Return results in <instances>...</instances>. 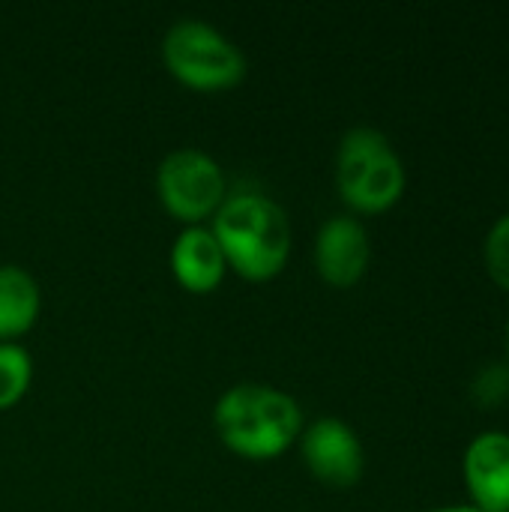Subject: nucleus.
<instances>
[{
	"label": "nucleus",
	"mask_w": 509,
	"mask_h": 512,
	"mask_svg": "<svg viewBox=\"0 0 509 512\" xmlns=\"http://www.w3.org/2000/svg\"><path fill=\"white\" fill-rule=\"evenodd\" d=\"M171 270L186 291L207 294L225 279L228 261L210 228L189 225L171 246Z\"/></svg>",
	"instance_id": "1a4fd4ad"
},
{
	"label": "nucleus",
	"mask_w": 509,
	"mask_h": 512,
	"mask_svg": "<svg viewBox=\"0 0 509 512\" xmlns=\"http://www.w3.org/2000/svg\"><path fill=\"white\" fill-rule=\"evenodd\" d=\"M33 363L30 354L15 342H0V411L12 408L30 387Z\"/></svg>",
	"instance_id": "9b49d317"
},
{
	"label": "nucleus",
	"mask_w": 509,
	"mask_h": 512,
	"mask_svg": "<svg viewBox=\"0 0 509 512\" xmlns=\"http://www.w3.org/2000/svg\"><path fill=\"white\" fill-rule=\"evenodd\" d=\"M462 483L471 507L509 512V432L489 429L471 438L462 453Z\"/></svg>",
	"instance_id": "6e6552de"
},
{
	"label": "nucleus",
	"mask_w": 509,
	"mask_h": 512,
	"mask_svg": "<svg viewBox=\"0 0 509 512\" xmlns=\"http://www.w3.org/2000/svg\"><path fill=\"white\" fill-rule=\"evenodd\" d=\"M168 72L195 90H225L246 78L243 51L201 18H183L162 39Z\"/></svg>",
	"instance_id": "20e7f679"
},
{
	"label": "nucleus",
	"mask_w": 509,
	"mask_h": 512,
	"mask_svg": "<svg viewBox=\"0 0 509 512\" xmlns=\"http://www.w3.org/2000/svg\"><path fill=\"white\" fill-rule=\"evenodd\" d=\"M408 171L393 141L372 126H354L336 150V189L354 213H387L405 195Z\"/></svg>",
	"instance_id": "7ed1b4c3"
},
{
	"label": "nucleus",
	"mask_w": 509,
	"mask_h": 512,
	"mask_svg": "<svg viewBox=\"0 0 509 512\" xmlns=\"http://www.w3.org/2000/svg\"><path fill=\"white\" fill-rule=\"evenodd\" d=\"M39 285L18 264H0V342L27 333L39 318Z\"/></svg>",
	"instance_id": "9d476101"
},
{
	"label": "nucleus",
	"mask_w": 509,
	"mask_h": 512,
	"mask_svg": "<svg viewBox=\"0 0 509 512\" xmlns=\"http://www.w3.org/2000/svg\"><path fill=\"white\" fill-rule=\"evenodd\" d=\"M231 270L243 279H273L291 255V222L285 210L258 192H237L213 213L210 228Z\"/></svg>",
	"instance_id": "f257e3e1"
},
{
	"label": "nucleus",
	"mask_w": 509,
	"mask_h": 512,
	"mask_svg": "<svg viewBox=\"0 0 509 512\" xmlns=\"http://www.w3.org/2000/svg\"><path fill=\"white\" fill-rule=\"evenodd\" d=\"M372 261V243L366 225L351 213L330 216L315 237V267L333 288L357 285Z\"/></svg>",
	"instance_id": "0eeeda50"
},
{
	"label": "nucleus",
	"mask_w": 509,
	"mask_h": 512,
	"mask_svg": "<svg viewBox=\"0 0 509 512\" xmlns=\"http://www.w3.org/2000/svg\"><path fill=\"white\" fill-rule=\"evenodd\" d=\"M483 267L489 279L509 294V210H504L483 240Z\"/></svg>",
	"instance_id": "f8f14e48"
},
{
	"label": "nucleus",
	"mask_w": 509,
	"mask_h": 512,
	"mask_svg": "<svg viewBox=\"0 0 509 512\" xmlns=\"http://www.w3.org/2000/svg\"><path fill=\"white\" fill-rule=\"evenodd\" d=\"M504 348H507V360H509V318H507V330H504Z\"/></svg>",
	"instance_id": "2eb2a0df"
},
{
	"label": "nucleus",
	"mask_w": 509,
	"mask_h": 512,
	"mask_svg": "<svg viewBox=\"0 0 509 512\" xmlns=\"http://www.w3.org/2000/svg\"><path fill=\"white\" fill-rule=\"evenodd\" d=\"M423 512H480L477 507H471V504H450V507H432V510H423Z\"/></svg>",
	"instance_id": "4468645a"
},
{
	"label": "nucleus",
	"mask_w": 509,
	"mask_h": 512,
	"mask_svg": "<svg viewBox=\"0 0 509 512\" xmlns=\"http://www.w3.org/2000/svg\"><path fill=\"white\" fill-rule=\"evenodd\" d=\"M471 396L477 405L492 408L509 399V363H489L471 381Z\"/></svg>",
	"instance_id": "ddd939ff"
},
{
	"label": "nucleus",
	"mask_w": 509,
	"mask_h": 512,
	"mask_svg": "<svg viewBox=\"0 0 509 512\" xmlns=\"http://www.w3.org/2000/svg\"><path fill=\"white\" fill-rule=\"evenodd\" d=\"M156 189L165 210L189 225H198L201 219L213 216L228 198L219 162L195 147H180L162 159Z\"/></svg>",
	"instance_id": "39448f33"
},
{
	"label": "nucleus",
	"mask_w": 509,
	"mask_h": 512,
	"mask_svg": "<svg viewBox=\"0 0 509 512\" xmlns=\"http://www.w3.org/2000/svg\"><path fill=\"white\" fill-rule=\"evenodd\" d=\"M222 444L243 459H276L303 432L300 405L267 384H234L213 408Z\"/></svg>",
	"instance_id": "f03ea898"
},
{
	"label": "nucleus",
	"mask_w": 509,
	"mask_h": 512,
	"mask_svg": "<svg viewBox=\"0 0 509 512\" xmlns=\"http://www.w3.org/2000/svg\"><path fill=\"white\" fill-rule=\"evenodd\" d=\"M303 462L321 483L333 489H351L360 483L366 468L363 441L339 417H321L300 432Z\"/></svg>",
	"instance_id": "423d86ee"
}]
</instances>
